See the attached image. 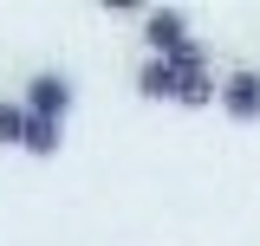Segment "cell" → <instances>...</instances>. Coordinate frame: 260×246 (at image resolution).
I'll list each match as a JSON object with an SVG mask.
<instances>
[{"instance_id":"cell-7","label":"cell","mask_w":260,"mask_h":246,"mask_svg":"<svg viewBox=\"0 0 260 246\" xmlns=\"http://www.w3.org/2000/svg\"><path fill=\"white\" fill-rule=\"evenodd\" d=\"M26 123H32V110H26V104L0 97V143H20V149H26Z\"/></svg>"},{"instance_id":"cell-5","label":"cell","mask_w":260,"mask_h":246,"mask_svg":"<svg viewBox=\"0 0 260 246\" xmlns=\"http://www.w3.org/2000/svg\"><path fill=\"white\" fill-rule=\"evenodd\" d=\"M221 97V85H215V71L202 65V71H182V97L176 104H189V110H202V104H215Z\"/></svg>"},{"instance_id":"cell-2","label":"cell","mask_w":260,"mask_h":246,"mask_svg":"<svg viewBox=\"0 0 260 246\" xmlns=\"http://www.w3.org/2000/svg\"><path fill=\"white\" fill-rule=\"evenodd\" d=\"M26 104L32 117H52V123H65V110H72V78L65 71H32V85H26Z\"/></svg>"},{"instance_id":"cell-4","label":"cell","mask_w":260,"mask_h":246,"mask_svg":"<svg viewBox=\"0 0 260 246\" xmlns=\"http://www.w3.org/2000/svg\"><path fill=\"white\" fill-rule=\"evenodd\" d=\"M137 91L156 97V104H162V97H182V71H176L169 59H150L143 71H137Z\"/></svg>"},{"instance_id":"cell-1","label":"cell","mask_w":260,"mask_h":246,"mask_svg":"<svg viewBox=\"0 0 260 246\" xmlns=\"http://www.w3.org/2000/svg\"><path fill=\"white\" fill-rule=\"evenodd\" d=\"M143 39H150V59H169L176 71H202V65H208V52L189 39V20H182L176 7L143 13Z\"/></svg>"},{"instance_id":"cell-6","label":"cell","mask_w":260,"mask_h":246,"mask_svg":"<svg viewBox=\"0 0 260 246\" xmlns=\"http://www.w3.org/2000/svg\"><path fill=\"white\" fill-rule=\"evenodd\" d=\"M59 143H65V123H52V117H32L26 123V149L32 155H59Z\"/></svg>"},{"instance_id":"cell-3","label":"cell","mask_w":260,"mask_h":246,"mask_svg":"<svg viewBox=\"0 0 260 246\" xmlns=\"http://www.w3.org/2000/svg\"><path fill=\"white\" fill-rule=\"evenodd\" d=\"M221 110L234 123H260V71H228L221 78Z\"/></svg>"}]
</instances>
